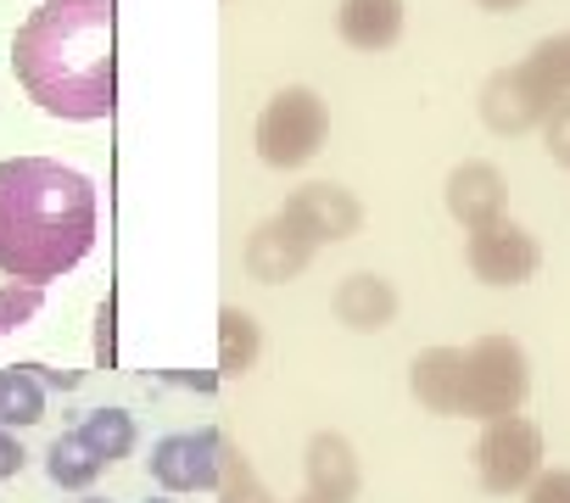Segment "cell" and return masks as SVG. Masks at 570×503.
I'll return each instance as SVG.
<instances>
[{
    "instance_id": "1",
    "label": "cell",
    "mask_w": 570,
    "mask_h": 503,
    "mask_svg": "<svg viewBox=\"0 0 570 503\" xmlns=\"http://www.w3.org/2000/svg\"><path fill=\"white\" fill-rule=\"evenodd\" d=\"M96 246V185L57 157L0 162V269L51 286L73 275Z\"/></svg>"
},
{
    "instance_id": "2",
    "label": "cell",
    "mask_w": 570,
    "mask_h": 503,
    "mask_svg": "<svg viewBox=\"0 0 570 503\" xmlns=\"http://www.w3.org/2000/svg\"><path fill=\"white\" fill-rule=\"evenodd\" d=\"M18 85L35 107L68 124H101L118 107L112 0H46L12 40Z\"/></svg>"
},
{
    "instance_id": "3",
    "label": "cell",
    "mask_w": 570,
    "mask_h": 503,
    "mask_svg": "<svg viewBox=\"0 0 570 503\" xmlns=\"http://www.w3.org/2000/svg\"><path fill=\"white\" fill-rule=\"evenodd\" d=\"M531 392V358L520 342L509 336H481L464 347V364H459V414L464 420H503V414H520Z\"/></svg>"
},
{
    "instance_id": "4",
    "label": "cell",
    "mask_w": 570,
    "mask_h": 503,
    "mask_svg": "<svg viewBox=\"0 0 570 503\" xmlns=\"http://www.w3.org/2000/svg\"><path fill=\"white\" fill-rule=\"evenodd\" d=\"M537 475H542V431L525 414L487 420V431L475 442V481L492 497H509V492H525Z\"/></svg>"
},
{
    "instance_id": "5",
    "label": "cell",
    "mask_w": 570,
    "mask_h": 503,
    "mask_svg": "<svg viewBox=\"0 0 570 503\" xmlns=\"http://www.w3.org/2000/svg\"><path fill=\"white\" fill-rule=\"evenodd\" d=\"M325 140V101L314 90H279L257 118V151L268 168H303Z\"/></svg>"
},
{
    "instance_id": "6",
    "label": "cell",
    "mask_w": 570,
    "mask_h": 503,
    "mask_svg": "<svg viewBox=\"0 0 570 503\" xmlns=\"http://www.w3.org/2000/svg\"><path fill=\"white\" fill-rule=\"evenodd\" d=\"M151 481L163 492H213L218 475H224V436L213 425H196V431H174L151 447Z\"/></svg>"
},
{
    "instance_id": "7",
    "label": "cell",
    "mask_w": 570,
    "mask_h": 503,
    "mask_svg": "<svg viewBox=\"0 0 570 503\" xmlns=\"http://www.w3.org/2000/svg\"><path fill=\"white\" fill-rule=\"evenodd\" d=\"M464 258H470L475 280H487V286H525V280L537 275V264H542V251H537V240H531L520 224L498 218V224L470 229Z\"/></svg>"
},
{
    "instance_id": "8",
    "label": "cell",
    "mask_w": 570,
    "mask_h": 503,
    "mask_svg": "<svg viewBox=\"0 0 570 503\" xmlns=\"http://www.w3.org/2000/svg\"><path fill=\"white\" fill-rule=\"evenodd\" d=\"M553 101H559V96L531 73V62L498 73V79L481 90V112H487V124H492L498 135H525L531 124H542V118L553 112Z\"/></svg>"
},
{
    "instance_id": "9",
    "label": "cell",
    "mask_w": 570,
    "mask_h": 503,
    "mask_svg": "<svg viewBox=\"0 0 570 503\" xmlns=\"http://www.w3.org/2000/svg\"><path fill=\"white\" fill-rule=\"evenodd\" d=\"M448 207L464 229H481V224H498L503 218V174L492 162H464L453 168L448 179Z\"/></svg>"
},
{
    "instance_id": "10",
    "label": "cell",
    "mask_w": 570,
    "mask_h": 503,
    "mask_svg": "<svg viewBox=\"0 0 570 503\" xmlns=\"http://www.w3.org/2000/svg\"><path fill=\"white\" fill-rule=\"evenodd\" d=\"M285 218H292L308 240H342L358 229V201L336 185H308L292 207H285Z\"/></svg>"
},
{
    "instance_id": "11",
    "label": "cell",
    "mask_w": 570,
    "mask_h": 503,
    "mask_svg": "<svg viewBox=\"0 0 570 503\" xmlns=\"http://www.w3.org/2000/svg\"><path fill=\"white\" fill-rule=\"evenodd\" d=\"M308 497L314 503H353L358 497V458L331 431L308 442Z\"/></svg>"
},
{
    "instance_id": "12",
    "label": "cell",
    "mask_w": 570,
    "mask_h": 503,
    "mask_svg": "<svg viewBox=\"0 0 570 503\" xmlns=\"http://www.w3.org/2000/svg\"><path fill=\"white\" fill-rule=\"evenodd\" d=\"M308 251H314V240H308L292 218H279V224H268V229L252 235L246 264H252L257 280H292V275L308 264Z\"/></svg>"
},
{
    "instance_id": "13",
    "label": "cell",
    "mask_w": 570,
    "mask_h": 503,
    "mask_svg": "<svg viewBox=\"0 0 570 503\" xmlns=\"http://www.w3.org/2000/svg\"><path fill=\"white\" fill-rule=\"evenodd\" d=\"M403 34V0H342V40L358 51H386Z\"/></svg>"
},
{
    "instance_id": "14",
    "label": "cell",
    "mask_w": 570,
    "mask_h": 503,
    "mask_svg": "<svg viewBox=\"0 0 570 503\" xmlns=\"http://www.w3.org/2000/svg\"><path fill=\"white\" fill-rule=\"evenodd\" d=\"M459 364H464V347H431L414 358V397L431 408V414H459Z\"/></svg>"
},
{
    "instance_id": "15",
    "label": "cell",
    "mask_w": 570,
    "mask_h": 503,
    "mask_svg": "<svg viewBox=\"0 0 570 503\" xmlns=\"http://www.w3.org/2000/svg\"><path fill=\"white\" fill-rule=\"evenodd\" d=\"M336 314L353 325V331H386L392 314H397V292L375 275H353L336 297Z\"/></svg>"
},
{
    "instance_id": "16",
    "label": "cell",
    "mask_w": 570,
    "mask_h": 503,
    "mask_svg": "<svg viewBox=\"0 0 570 503\" xmlns=\"http://www.w3.org/2000/svg\"><path fill=\"white\" fill-rule=\"evenodd\" d=\"M73 436H79L101 464H118V458L135 453V414H129V408H96Z\"/></svg>"
},
{
    "instance_id": "17",
    "label": "cell",
    "mask_w": 570,
    "mask_h": 503,
    "mask_svg": "<svg viewBox=\"0 0 570 503\" xmlns=\"http://www.w3.org/2000/svg\"><path fill=\"white\" fill-rule=\"evenodd\" d=\"M46 420V392L29 364L0 369V425H40Z\"/></svg>"
},
{
    "instance_id": "18",
    "label": "cell",
    "mask_w": 570,
    "mask_h": 503,
    "mask_svg": "<svg viewBox=\"0 0 570 503\" xmlns=\"http://www.w3.org/2000/svg\"><path fill=\"white\" fill-rule=\"evenodd\" d=\"M46 470H51V481H57V486H73V492H79V486H90L107 464H101L79 436H57V442H51V453H46Z\"/></svg>"
},
{
    "instance_id": "19",
    "label": "cell",
    "mask_w": 570,
    "mask_h": 503,
    "mask_svg": "<svg viewBox=\"0 0 570 503\" xmlns=\"http://www.w3.org/2000/svg\"><path fill=\"white\" fill-rule=\"evenodd\" d=\"M40 303H46V292H40V286H29V280H18V275L0 269V336L23 331V325L40 314Z\"/></svg>"
},
{
    "instance_id": "20",
    "label": "cell",
    "mask_w": 570,
    "mask_h": 503,
    "mask_svg": "<svg viewBox=\"0 0 570 503\" xmlns=\"http://www.w3.org/2000/svg\"><path fill=\"white\" fill-rule=\"evenodd\" d=\"M252 358H257V325L224 308V369H252Z\"/></svg>"
},
{
    "instance_id": "21",
    "label": "cell",
    "mask_w": 570,
    "mask_h": 503,
    "mask_svg": "<svg viewBox=\"0 0 570 503\" xmlns=\"http://www.w3.org/2000/svg\"><path fill=\"white\" fill-rule=\"evenodd\" d=\"M542 140H548V157L570 168V96H559L553 112L542 118Z\"/></svg>"
},
{
    "instance_id": "22",
    "label": "cell",
    "mask_w": 570,
    "mask_h": 503,
    "mask_svg": "<svg viewBox=\"0 0 570 503\" xmlns=\"http://www.w3.org/2000/svg\"><path fill=\"white\" fill-rule=\"evenodd\" d=\"M525 503H570V470H542L525 486Z\"/></svg>"
},
{
    "instance_id": "23",
    "label": "cell",
    "mask_w": 570,
    "mask_h": 503,
    "mask_svg": "<svg viewBox=\"0 0 570 503\" xmlns=\"http://www.w3.org/2000/svg\"><path fill=\"white\" fill-rule=\"evenodd\" d=\"M18 470H23V447H18L7 431H0V481H12Z\"/></svg>"
},
{
    "instance_id": "24",
    "label": "cell",
    "mask_w": 570,
    "mask_h": 503,
    "mask_svg": "<svg viewBox=\"0 0 570 503\" xmlns=\"http://www.w3.org/2000/svg\"><path fill=\"white\" fill-rule=\"evenodd\" d=\"M487 12H514V7H525V0H481Z\"/></svg>"
},
{
    "instance_id": "25",
    "label": "cell",
    "mask_w": 570,
    "mask_h": 503,
    "mask_svg": "<svg viewBox=\"0 0 570 503\" xmlns=\"http://www.w3.org/2000/svg\"><path fill=\"white\" fill-rule=\"evenodd\" d=\"M146 503H174V497H168V492H157V497H146Z\"/></svg>"
},
{
    "instance_id": "26",
    "label": "cell",
    "mask_w": 570,
    "mask_h": 503,
    "mask_svg": "<svg viewBox=\"0 0 570 503\" xmlns=\"http://www.w3.org/2000/svg\"><path fill=\"white\" fill-rule=\"evenodd\" d=\"M85 503H107V497H85Z\"/></svg>"
},
{
    "instance_id": "27",
    "label": "cell",
    "mask_w": 570,
    "mask_h": 503,
    "mask_svg": "<svg viewBox=\"0 0 570 503\" xmlns=\"http://www.w3.org/2000/svg\"><path fill=\"white\" fill-rule=\"evenodd\" d=\"M308 503H314V497H308Z\"/></svg>"
}]
</instances>
